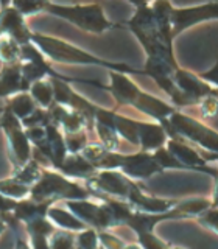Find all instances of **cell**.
Here are the masks:
<instances>
[{
    "label": "cell",
    "instance_id": "11",
    "mask_svg": "<svg viewBox=\"0 0 218 249\" xmlns=\"http://www.w3.org/2000/svg\"><path fill=\"white\" fill-rule=\"evenodd\" d=\"M173 83L178 88L179 92H182L185 97L193 100L195 103H200L202 98L215 95L217 97V89L204 83L198 76V73H192L189 70L178 67L173 73Z\"/></svg>",
    "mask_w": 218,
    "mask_h": 249
},
{
    "label": "cell",
    "instance_id": "32",
    "mask_svg": "<svg viewBox=\"0 0 218 249\" xmlns=\"http://www.w3.org/2000/svg\"><path fill=\"white\" fill-rule=\"evenodd\" d=\"M16 199H11L8 196H3L2 193H0V213H10L14 210L16 207Z\"/></svg>",
    "mask_w": 218,
    "mask_h": 249
},
{
    "label": "cell",
    "instance_id": "31",
    "mask_svg": "<svg viewBox=\"0 0 218 249\" xmlns=\"http://www.w3.org/2000/svg\"><path fill=\"white\" fill-rule=\"evenodd\" d=\"M98 240L103 249H123V246L127 245V243H123L119 237L112 235V233H109L108 231H100Z\"/></svg>",
    "mask_w": 218,
    "mask_h": 249
},
{
    "label": "cell",
    "instance_id": "29",
    "mask_svg": "<svg viewBox=\"0 0 218 249\" xmlns=\"http://www.w3.org/2000/svg\"><path fill=\"white\" fill-rule=\"evenodd\" d=\"M13 8H16L23 18L28 14H36L45 8V2H28V0H19V2H10Z\"/></svg>",
    "mask_w": 218,
    "mask_h": 249
},
{
    "label": "cell",
    "instance_id": "36",
    "mask_svg": "<svg viewBox=\"0 0 218 249\" xmlns=\"http://www.w3.org/2000/svg\"><path fill=\"white\" fill-rule=\"evenodd\" d=\"M170 249H182V248H170Z\"/></svg>",
    "mask_w": 218,
    "mask_h": 249
},
{
    "label": "cell",
    "instance_id": "20",
    "mask_svg": "<svg viewBox=\"0 0 218 249\" xmlns=\"http://www.w3.org/2000/svg\"><path fill=\"white\" fill-rule=\"evenodd\" d=\"M36 107L37 106L28 92H19V93H16V95L8 97V101H6V109L20 122L33 114Z\"/></svg>",
    "mask_w": 218,
    "mask_h": 249
},
{
    "label": "cell",
    "instance_id": "3",
    "mask_svg": "<svg viewBox=\"0 0 218 249\" xmlns=\"http://www.w3.org/2000/svg\"><path fill=\"white\" fill-rule=\"evenodd\" d=\"M92 193L81 187L76 181H72L62 176L58 170L44 168L41 178L30 189V198L36 201H52L56 204L58 201H72V199H91Z\"/></svg>",
    "mask_w": 218,
    "mask_h": 249
},
{
    "label": "cell",
    "instance_id": "21",
    "mask_svg": "<svg viewBox=\"0 0 218 249\" xmlns=\"http://www.w3.org/2000/svg\"><path fill=\"white\" fill-rule=\"evenodd\" d=\"M137 123L139 120L131 119L123 114H119L114 111V129L117 132V136L123 139L125 142L131 143L134 148L139 150V139H137Z\"/></svg>",
    "mask_w": 218,
    "mask_h": 249
},
{
    "label": "cell",
    "instance_id": "6",
    "mask_svg": "<svg viewBox=\"0 0 218 249\" xmlns=\"http://www.w3.org/2000/svg\"><path fill=\"white\" fill-rule=\"evenodd\" d=\"M0 126H2L5 136L8 139L10 153L14 160V168L25 165L27 162L31 160V150H33V146L28 142L20 120L16 119V117L5 107L2 119H0Z\"/></svg>",
    "mask_w": 218,
    "mask_h": 249
},
{
    "label": "cell",
    "instance_id": "34",
    "mask_svg": "<svg viewBox=\"0 0 218 249\" xmlns=\"http://www.w3.org/2000/svg\"><path fill=\"white\" fill-rule=\"evenodd\" d=\"M5 231H6V223L2 220V218H0V235H2Z\"/></svg>",
    "mask_w": 218,
    "mask_h": 249
},
{
    "label": "cell",
    "instance_id": "30",
    "mask_svg": "<svg viewBox=\"0 0 218 249\" xmlns=\"http://www.w3.org/2000/svg\"><path fill=\"white\" fill-rule=\"evenodd\" d=\"M197 220L201 223V226H204V228H207L209 231H212L215 233L217 232V202L210 206L206 212L198 215Z\"/></svg>",
    "mask_w": 218,
    "mask_h": 249
},
{
    "label": "cell",
    "instance_id": "17",
    "mask_svg": "<svg viewBox=\"0 0 218 249\" xmlns=\"http://www.w3.org/2000/svg\"><path fill=\"white\" fill-rule=\"evenodd\" d=\"M30 84L20 73V62L14 66H5L0 72V98L11 97L19 92H28Z\"/></svg>",
    "mask_w": 218,
    "mask_h": 249
},
{
    "label": "cell",
    "instance_id": "25",
    "mask_svg": "<svg viewBox=\"0 0 218 249\" xmlns=\"http://www.w3.org/2000/svg\"><path fill=\"white\" fill-rule=\"evenodd\" d=\"M23 228H25L28 237L37 235V237L49 238L52 233L56 231V228H54L47 216H39V218H35V220H30L27 223H23Z\"/></svg>",
    "mask_w": 218,
    "mask_h": 249
},
{
    "label": "cell",
    "instance_id": "4",
    "mask_svg": "<svg viewBox=\"0 0 218 249\" xmlns=\"http://www.w3.org/2000/svg\"><path fill=\"white\" fill-rule=\"evenodd\" d=\"M50 14L58 16L61 19H66L70 23H73L76 28H80L88 33H105V31L114 28V23L106 19L103 13V8L98 3H70V5H61V3H49L45 2V8Z\"/></svg>",
    "mask_w": 218,
    "mask_h": 249
},
{
    "label": "cell",
    "instance_id": "22",
    "mask_svg": "<svg viewBox=\"0 0 218 249\" xmlns=\"http://www.w3.org/2000/svg\"><path fill=\"white\" fill-rule=\"evenodd\" d=\"M28 93L33 98V101L36 103L37 107L42 109H49L54 105L53 100V86L50 78H44V80H39L31 83Z\"/></svg>",
    "mask_w": 218,
    "mask_h": 249
},
{
    "label": "cell",
    "instance_id": "5",
    "mask_svg": "<svg viewBox=\"0 0 218 249\" xmlns=\"http://www.w3.org/2000/svg\"><path fill=\"white\" fill-rule=\"evenodd\" d=\"M64 206L78 220H81L88 228L97 232L109 231L115 226L111 209H109L105 199L101 202H93L91 199H72L64 201Z\"/></svg>",
    "mask_w": 218,
    "mask_h": 249
},
{
    "label": "cell",
    "instance_id": "28",
    "mask_svg": "<svg viewBox=\"0 0 218 249\" xmlns=\"http://www.w3.org/2000/svg\"><path fill=\"white\" fill-rule=\"evenodd\" d=\"M137 235V245L142 249H170V245L167 241L161 240L154 232H142L136 233Z\"/></svg>",
    "mask_w": 218,
    "mask_h": 249
},
{
    "label": "cell",
    "instance_id": "27",
    "mask_svg": "<svg viewBox=\"0 0 218 249\" xmlns=\"http://www.w3.org/2000/svg\"><path fill=\"white\" fill-rule=\"evenodd\" d=\"M50 249H75V232L56 229L49 237Z\"/></svg>",
    "mask_w": 218,
    "mask_h": 249
},
{
    "label": "cell",
    "instance_id": "33",
    "mask_svg": "<svg viewBox=\"0 0 218 249\" xmlns=\"http://www.w3.org/2000/svg\"><path fill=\"white\" fill-rule=\"evenodd\" d=\"M14 249H31V248H30V245H28V241H25V240H23V238H19V237H16Z\"/></svg>",
    "mask_w": 218,
    "mask_h": 249
},
{
    "label": "cell",
    "instance_id": "19",
    "mask_svg": "<svg viewBox=\"0 0 218 249\" xmlns=\"http://www.w3.org/2000/svg\"><path fill=\"white\" fill-rule=\"evenodd\" d=\"M47 218L52 221V224L54 228H58L61 231H67V232H81L84 229H88V226H86L81 220H78V218L72 213L69 212V210L62 209L56 204H53L49 212H47Z\"/></svg>",
    "mask_w": 218,
    "mask_h": 249
},
{
    "label": "cell",
    "instance_id": "1",
    "mask_svg": "<svg viewBox=\"0 0 218 249\" xmlns=\"http://www.w3.org/2000/svg\"><path fill=\"white\" fill-rule=\"evenodd\" d=\"M30 42L33 44L50 62H59V64H80V66H100L103 69H109L111 72H119V73H125V75L127 73L144 75L142 70L132 69L127 64H120V62L105 61V59L95 56V54L80 49V47L62 41V39L49 36V35L31 31Z\"/></svg>",
    "mask_w": 218,
    "mask_h": 249
},
{
    "label": "cell",
    "instance_id": "15",
    "mask_svg": "<svg viewBox=\"0 0 218 249\" xmlns=\"http://www.w3.org/2000/svg\"><path fill=\"white\" fill-rule=\"evenodd\" d=\"M132 107H136L139 112L151 117V119H156L158 122L168 119L171 114L178 111L173 105H168L167 101H164V100L151 95V93H146V92L139 93V97L134 101Z\"/></svg>",
    "mask_w": 218,
    "mask_h": 249
},
{
    "label": "cell",
    "instance_id": "35",
    "mask_svg": "<svg viewBox=\"0 0 218 249\" xmlns=\"http://www.w3.org/2000/svg\"><path fill=\"white\" fill-rule=\"evenodd\" d=\"M123 249H142L139 245H125Z\"/></svg>",
    "mask_w": 218,
    "mask_h": 249
},
{
    "label": "cell",
    "instance_id": "18",
    "mask_svg": "<svg viewBox=\"0 0 218 249\" xmlns=\"http://www.w3.org/2000/svg\"><path fill=\"white\" fill-rule=\"evenodd\" d=\"M58 171L62 176L72 179V181H75V179L88 181L89 178L97 173L95 167L88 159H84L81 154H67Z\"/></svg>",
    "mask_w": 218,
    "mask_h": 249
},
{
    "label": "cell",
    "instance_id": "23",
    "mask_svg": "<svg viewBox=\"0 0 218 249\" xmlns=\"http://www.w3.org/2000/svg\"><path fill=\"white\" fill-rule=\"evenodd\" d=\"M0 61L5 66H14L20 62V45L11 37L0 36Z\"/></svg>",
    "mask_w": 218,
    "mask_h": 249
},
{
    "label": "cell",
    "instance_id": "24",
    "mask_svg": "<svg viewBox=\"0 0 218 249\" xmlns=\"http://www.w3.org/2000/svg\"><path fill=\"white\" fill-rule=\"evenodd\" d=\"M0 193H2L3 196L20 201L30 196V187L20 184L19 181H16L14 178L10 176L8 179H2V181H0Z\"/></svg>",
    "mask_w": 218,
    "mask_h": 249
},
{
    "label": "cell",
    "instance_id": "8",
    "mask_svg": "<svg viewBox=\"0 0 218 249\" xmlns=\"http://www.w3.org/2000/svg\"><path fill=\"white\" fill-rule=\"evenodd\" d=\"M218 16V3L210 2L206 5H198L192 8H171V36H178L184 30L190 28L197 23H201L204 20L217 19Z\"/></svg>",
    "mask_w": 218,
    "mask_h": 249
},
{
    "label": "cell",
    "instance_id": "7",
    "mask_svg": "<svg viewBox=\"0 0 218 249\" xmlns=\"http://www.w3.org/2000/svg\"><path fill=\"white\" fill-rule=\"evenodd\" d=\"M86 182V189L92 195L95 192H100L103 195H108L109 198L125 199L127 201L128 195L132 187L136 185L134 181H131L119 170H101L97 171L92 178H89Z\"/></svg>",
    "mask_w": 218,
    "mask_h": 249
},
{
    "label": "cell",
    "instance_id": "14",
    "mask_svg": "<svg viewBox=\"0 0 218 249\" xmlns=\"http://www.w3.org/2000/svg\"><path fill=\"white\" fill-rule=\"evenodd\" d=\"M137 139L139 150L145 153H153L159 148L165 146L168 136L162 124L153 122H139L137 123Z\"/></svg>",
    "mask_w": 218,
    "mask_h": 249
},
{
    "label": "cell",
    "instance_id": "16",
    "mask_svg": "<svg viewBox=\"0 0 218 249\" xmlns=\"http://www.w3.org/2000/svg\"><path fill=\"white\" fill-rule=\"evenodd\" d=\"M111 86L108 88V92L112 93V97L119 101L120 106H132L137 100L139 93L142 92L134 81H131L125 73L111 72Z\"/></svg>",
    "mask_w": 218,
    "mask_h": 249
},
{
    "label": "cell",
    "instance_id": "10",
    "mask_svg": "<svg viewBox=\"0 0 218 249\" xmlns=\"http://www.w3.org/2000/svg\"><path fill=\"white\" fill-rule=\"evenodd\" d=\"M120 173H123L131 181H144V179H150L153 175L161 173V167L156 163L151 153H145L136 150L131 154L123 153L122 162H120Z\"/></svg>",
    "mask_w": 218,
    "mask_h": 249
},
{
    "label": "cell",
    "instance_id": "9",
    "mask_svg": "<svg viewBox=\"0 0 218 249\" xmlns=\"http://www.w3.org/2000/svg\"><path fill=\"white\" fill-rule=\"evenodd\" d=\"M165 148L185 170H197L202 171V173H210L214 178L217 176V170L207 167L209 160L212 159L200 153V150H195L190 143H187L178 137H173L167 140Z\"/></svg>",
    "mask_w": 218,
    "mask_h": 249
},
{
    "label": "cell",
    "instance_id": "2",
    "mask_svg": "<svg viewBox=\"0 0 218 249\" xmlns=\"http://www.w3.org/2000/svg\"><path fill=\"white\" fill-rule=\"evenodd\" d=\"M162 128L165 129L168 139L178 137L187 143L198 145L207 153L218 151V134L214 128L207 126L206 123L198 119L189 117L184 112H173L168 119L159 122Z\"/></svg>",
    "mask_w": 218,
    "mask_h": 249
},
{
    "label": "cell",
    "instance_id": "26",
    "mask_svg": "<svg viewBox=\"0 0 218 249\" xmlns=\"http://www.w3.org/2000/svg\"><path fill=\"white\" fill-rule=\"evenodd\" d=\"M62 136H64L67 154H80L84 150V146L89 143L86 129L76 131V132H69V134H62Z\"/></svg>",
    "mask_w": 218,
    "mask_h": 249
},
{
    "label": "cell",
    "instance_id": "13",
    "mask_svg": "<svg viewBox=\"0 0 218 249\" xmlns=\"http://www.w3.org/2000/svg\"><path fill=\"white\" fill-rule=\"evenodd\" d=\"M127 201L136 210L146 212V213H164V212H168L170 209H173L178 204V201H175V199H162V198H156V196H151V195L145 193L139 187L137 182L131 189Z\"/></svg>",
    "mask_w": 218,
    "mask_h": 249
},
{
    "label": "cell",
    "instance_id": "12",
    "mask_svg": "<svg viewBox=\"0 0 218 249\" xmlns=\"http://www.w3.org/2000/svg\"><path fill=\"white\" fill-rule=\"evenodd\" d=\"M0 33L2 36L11 37L19 45L30 44L31 31L25 25L23 16L11 6V3H2L0 11Z\"/></svg>",
    "mask_w": 218,
    "mask_h": 249
}]
</instances>
